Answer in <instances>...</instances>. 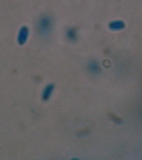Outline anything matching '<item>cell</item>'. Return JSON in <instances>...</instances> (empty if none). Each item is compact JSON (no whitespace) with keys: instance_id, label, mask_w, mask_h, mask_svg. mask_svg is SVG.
I'll use <instances>...</instances> for the list:
<instances>
[{"instance_id":"obj_1","label":"cell","mask_w":142,"mask_h":160,"mask_svg":"<svg viewBox=\"0 0 142 160\" xmlns=\"http://www.w3.org/2000/svg\"><path fill=\"white\" fill-rule=\"evenodd\" d=\"M52 25V21L50 17H43L39 22V29L43 35H46L50 32Z\"/></svg>"},{"instance_id":"obj_2","label":"cell","mask_w":142,"mask_h":160,"mask_svg":"<svg viewBox=\"0 0 142 160\" xmlns=\"http://www.w3.org/2000/svg\"><path fill=\"white\" fill-rule=\"evenodd\" d=\"M88 68L89 70L93 74H98L101 71L99 64L95 61H92L89 62L88 65Z\"/></svg>"},{"instance_id":"obj_3","label":"cell","mask_w":142,"mask_h":160,"mask_svg":"<svg viewBox=\"0 0 142 160\" xmlns=\"http://www.w3.org/2000/svg\"><path fill=\"white\" fill-rule=\"evenodd\" d=\"M54 88V86L53 84H49L45 88L44 92H43V96H42L43 100L48 99L53 91Z\"/></svg>"},{"instance_id":"obj_4","label":"cell","mask_w":142,"mask_h":160,"mask_svg":"<svg viewBox=\"0 0 142 160\" xmlns=\"http://www.w3.org/2000/svg\"><path fill=\"white\" fill-rule=\"evenodd\" d=\"M67 36L69 40L71 41H74L76 39L77 37V33L76 30L74 29H70L67 31Z\"/></svg>"},{"instance_id":"obj_5","label":"cell","mask_w":142,"mask_h":160,"mask_svg":"<svg viewBox=\"0 0 142 160\" xmlns=\"http://www.w3.org/2000/svg\"><path fill=\"white\" fill-rule=\"evenodd\" d=\"M89 133V130L88 129H84L79 130L77 133V135L78 136H85L87 135Z\"/></svg>"}]
</instances>
